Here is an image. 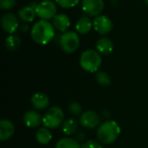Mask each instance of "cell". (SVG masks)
<instances>
[{
	"label": "cell",
	"instance_id": "3957f363",
	"mask_svg": "<svg viewBox=\"0 0 148 148\" xmlns=\"http://www.w3.org/2000/svg\"><path fill=\"white\" fill-rule=\"evenodd\" d=\"M80 64L81 67L87 72H96L101 64V57L100 53L94 49L85 50L81 56Z\"/></svg>",
	"mask_w": 148,
	"mask_h": 148
},
{
	"label": "cell",
	"instance_id": "ac0fdd59",
	"mask_svg": "<svg viewBox=\"0 0 148 148\" xmlns=\"http://www.w3.org/2000/svg\"><path fill=\"white\" fill-rule=\"evenodd\" d=\"M36 140L39 144L46 145V144L49 143V141L51 140L52 135L47 127H42V128H39L37 130L36 134Z\"/></svg>",
	"mask_w": 148,
	"mask_h": 148
},
{
	"label": "cell",
	"instance_id": "4316f807",
	"mask_svg": "<svg viewBox=\"0 0 148 148\" xmlns=\"http://www.w3.org/2000/svg\"><path fill=\"white\" fill-rule=\"evenodd\" d=\"M145 2H146V3H147V4H148V0H145Z\"/></svg>",
	"mask_w": 148,
	"mask_h": 148
},
{
	"label": "cell",
	"instance_id": "603a6c76",
	"mask_svg": "<svg viewBox=\"0 0 148 148\" xmlns=\"http://www.w3.org/2000/svg\"><path fill=\"white\" fill-rule=\"evenodd\" d=\"M80 1L81 0H56V3L64 9L75 7V5H77L79 3Z\"/></svg>",
	"mask_w": 148,
	"mask_h": 148
},
{
	"label": "cell",
	"instance_id": "9c48e42d",
	"mask_svg": "<svg viewBox=\"0 0 148 148\" xmlns=\"http://www.w3.org/2000/svg\"><path fill=\"white\" fill-rule=\"evenodd\" d=\"M101 119L95 111H87L81 115L80 123L81 125L88 129H94L99 126Z\"/></svg>",
	"mask_w": 148,
	"mask_h": 148
},
{
	"label": "cell",
	"instance_id": "ba28073f",
	"mask_svg": "<svg viewBox=\"0 0 148 148\" xmlns=\"http://www.w3.org/2000/svg\"><path fill=\"white\" fill-rule=\"evenodd\" d=\"M95 29L101 35H106L113 29V22L106 16H97L93 22Z\"/></svg>",
	"mask_w": 148,
	"mask_h": 148
},
{
	"label": "cell",
	"instance_id": "cb8c5ba5",
	"mask_svg": "<svg viewBox=\"0 0 148 148\" xmlns=\"http://www.w3.org/2000/svg\"><path fill=\"white\" fill-rule=\"evenodd\" d=\"M69 110L74 115H79L82 113V108L81 104H79L78 102L74 101V102H71L69 104Z\"/></svg>",
	"mask_w": 148,
	"mask_h": 148
},
{
	"label": "cell",
	"instance_id": "7c38bea8",
	"mask_svg": "<svg viewBox=\"0 0 148 148\" xmlns=\"http://www.w3.org/2000/svg\"><path fill=\"white\" fill-rule=\"evenodd\" d=\"M23 121L28 127H36L42 121V118L40 114L35 110H30L25 113L23 116Z\"/></svg>",
	"mask_w": 148,
	"mask_h": 148
},
{
	"label": "cell",
	"instance_id": "30bf717a",
	"mask_svg": "<svg viewBox=\"0 0 148 148\" xmlns=\"http://www.w3.org/2000/svg\"><path fill=\"white\" fill-rule=\"evenodd\" d=\"M1 25L5 32L12 34L17 29L19 26V21L14 14L6 13L1 19Z\"/></svg>",
	"mask_w": 148,
	"mask_h": 148
},
{
	"label": "cell",
	"instance_id": "d4e9b609",
	"mask_svg": "<svg viewBox=\"0 0 148 148\" xmlns=\"http://www.w3.org/2000/svg\"><path fill=\"white\" fill-rule=\"evenodd\" d=\"M16 4V0H0V8L2 10H10Z\"/></svg>",
	"mask_w": 148,
	"mask_h": 148
},
{
	"label": "cell",
	"instance_id": "d6986e66",
	"mask_svg": "<svg viewBox=\"0 0 148 148\" xmlns=\"http://www.w3.org/2000/svg\"><path fill=\"white\" fill-rule=\"evenodd\" d=\"M78 127V123L75 119L70 118L65 121L62 124V132L66 135H71L74 134Z\"/></svg>",
	"mask_w": 148,
	"mask_h": 148
},
{
	"label": "cell",
	"instance_id": "7402d4cb",
	"mask_svg": "<svg viewBox=\"0 0 148 148\" xmlns=\"http://www.w3.org/2000/svg\"><path fill=\"white\" fill-rule=\"evenodd\" d=\"M95 78H96V82L102 86H108L111 84L110 77L106 72L103 71L97 72L95 75Z\"/></svg>",
	"mask_w": 148,
	"mask_h": 148
},
{
	"label": "cell",
	"instance_id": "8992f818",
	"mask_svg": "<svg viewBox=\"0 0 148 148\" xmlns=\"http://www.w3.org/2000/svg\"><path fill=\"white\" fill-rule=\"evenodd\" d=\"M57 8L54 2L50 0H45L41 2L36 6V15L42 20H49L56 16Z\"/></svg>",
	"mask_w": 148,
	"mask_h": 148
},
{
	"label": "cell",
	"instance_id": "277c9868",
	"mask_svg": "<svg viewBox=\"0 0 148 148\" xmlns=\"http://www.w3.org/2000/svg\"><path fill=\"white\" fill-rule=\"evenodd\" d=\"M64 120L62 110L59 107H52L45 113L42 117V124L45 127L55 129L59 127Z\"/></svg>",
	"mask_w": 148,
	"mask_h": 148
},
{
	"label": "cell",
	"instance_id": "6da1fadb",
	"mask_svg": "<svg viewBox=\"0 0 148 148\" xmlns=\"http://www.w3.org/2000/svg\"><path fill=\"white\" fill-rule=\"evenodd\" d=\"M55 36V28L53 24L46 20L36 22L31 29V37L38 44H46L49 42Z\"/></svg>",
	"mask_w": 148,
	"mask_h": 148
},
{
	"label": "cell",
	"instance_id": "ffe728a7",
	"mask_svg": "<svg viewBox=\"0 0 148 148\" xmlns=\"http://www.w3.org/2000/svg\"><path fill=\"white\" fill-rule=\"evenodd\" d=\"M56 148H81V146L74 139L63 138L57 142Z\"/></svg>",
	"mask_w": 148,
	"mask_h": 148
},
{
	"label": "cell",
	"instance_id": "e0dca14e",
	"mask_svg": "<svg viewBox=\"0 0 148 148\" xmlns=\"http://www.w3.org/2000/svg\"><path fill=\"white\" fill-rule=\"evenodd\" d=\"M92 28V22L88 16L81 17L76 23L75 29L80 34H87L90 31Z\"/></svg>",
	"mask_w": 148,
	"mask_h": 148
},
{
	"label": "cell",
	"instance_id": "44dd1931",
	"mask_svg": "<svg viewBox=\"0 0 148 148\" xmlns=\"http://www.w3.org/2000/svg\"><path fill=\"white\" fill-rule=\"evenodd\" d=\"M21 45V40L17 36H10L5 41V46L7 49L10 51L16 50Z\"/></svg>",
	"mask_w": 148,
	"mask_h": 148
},
{
	"label": "cell",
	"instance_id": "9a60e30c",
	"mask_svg": "<svg viewBox=\"0 0 148 148\" xmlns=\"http://www.w3.org/2000/svg\"><path fill=\"white\" fill-rule=\"evenodd\" d=\"M96 48H97V50L101 54L109 55L113 51L114 45L110 39L104 37V38H101L98 40V42H96Z\"/></svg>",
	"mask_w": 148,
	"mask_h": 148
},
{
	"label": "cell",
	"instance_id": "484cf974",
	"mask_svg": "<svg viewBox=\"0 0 148 148\" xmlns=\"http://www.w3.org/2000/svg\"><path fill=\"white\" fill-rule=\"evenodd\" d=\"M81 148H103L99 143H96L93 140H88L85 143H83Z\"/></svg>",
	"mask_w": 148,
	"mask_h": 148
},
{
	"label": "cell",
	"instance_id": "52a82bcc",
	"mask_svg": "<svg viewBox=\"0 0 148 148\" xmlns=\"http://www.w3.org/2000/svg\"><path fill=\"white\" fill-rule=\"evenodd\" d=\"M82 10L89 16H99L104 10L103 0H82Z\"/></svg>",
	"mask_w": 148,
	"mask_h": 148
},
{
	"label": "cell",
	"instance_id": "5bb4252c",
	"mask_svg": "<svg viewBox=\"0 0 148 148\" xmlns=\"http://www.w3.org/2000/svg\"><path fill=\"white\" fill-rule=\"evenodd\" d=\"M53 26L58 31H66L70 26L69 17L65 14H56L53 18Z\"/></svg>",
	"mask_w": 148,
	"mask_h": 148
},
{
	"label": "cell",
	"instance_id": "5b68a950",
	"mask_svg": "<svg viewBox=\"0 0 148 148\" xmlns=\"http://www.w3.org/2000/svg\"><path fill=\"white\" fill-rule=\"evenodd\" d=\"M60 45L62 50L68 54L75 52L80 45V39L78 35L73 31L65 32L61 36Z\"/></svg>",
	"mask_w": 148,
	"mask_h": 148
},
{
	"label": "cell",
	"instance_id": "4fadbf2b",
	"mask_svg": "<svg viewBox=\"0 0 148 148\" xmlns=\"http://www.w3.org/2000/svg\"><path fill=\"white\" fill-rule=\"evenodd\" d=\"M15 131L14 124L9 120H2L0 121V140L4 141L10 139Z\"/></svg>",
	"mask_w": 148,
	"mask_h": 148
},
{
	"label": "cell",
	"instance_id": "2e32d148",
	"mask_svg": "<svg viewBox=\"0 0 148 148\" xmlns=\"http://www.w3.org/2000/svg\"><path fill=\"white\" fill-rule=\"evenodd\" d=\"M36 9L31 6H24L18 11V16L23 22H32L36 17Z\"/></svg>",
	"mask_w": 148,
	"mask_h": 148
},
{
	"label": "cell",
	"instance_id": "7a4b0ae2",
	"mask_svg": "<svg viewBox=\"0 0 148 148\" xmlns=\"http://www.w3.org/2000/svg\"><path fill=\"white\" fill-rule=\"evenodd\" d=\"M120 134V126L114 121H108L100 126L96 135L101 142L104 144H111L117 140Z\"/></svg>",
	"mask_w": 148,
	"mask_h": 148
},
{
	"label": "cell",
	"instance_id": "8fae6325",
	"mask_svg": "<svg viewBox=\"0 0 148 148\" xmlns=\"http://www.w3.org/2000/svg\"><path fill=\"white\" fill-rule=\"evenodd\" d=\"M31 103L33 107L37 110H43L47 108L49 104V98L44 93H36L31 97Z\"/></svg>",
	"mask_w": 148,
	"mask_h": 148
}]
</instances>
